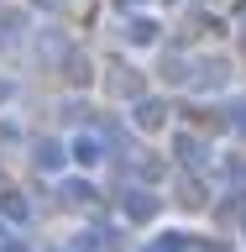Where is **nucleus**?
I'll use <instances>...</instances> for the list:
<instances>
[{"mask_svg":"<svg viewBox=\"0 0 246 252\" xmlns=\"http://www.w3.org/2000/svg\"><path fill=\"white\" fill-rule=\"evenodd\" d=\"M37 168H63V147L58 142H42V147H37Z\"/></svg>","mask_w":246,"mask_h":252,"instance_id":"nucleus-1","label":"nucleus"},{"mask_svg":"<svg viewBox=\"0 0 246 252\" xmlns=\"http://www.w3.org/2000/svg\"><path fill=\"white\" fill-rule=\"evenodd\" d=\"M74 158L84 163V168H89V163H100V142H94V137H79V142H74Z\"/></svg>","mask_w":246,"mask_h":252,"instance_id":"nucleus-2","label":"nucleus"},{"mask_svg":"<svg viewBox=\"0 0 246 252\" xmlns=\"http://www.w3.org/2000/svg\"><path fill=\"white\" fill-rule=\"evenodd\" d=\"M0 210L11 220H27V205H21V194H0Z\"/></svg>","mask_w":246,"mask_h":252,"instance_id":"nucleus-3","label":"nucleus"},{"mask_svg":"<svg viewBox=\"0 0 246 252\" xmlns=\"http://www.w3.org/2000/svg\"><path fill=\"white\" fill-rule=\"evenodd\" d=\"M131 42H152V21H131Z\"/></svg>","mask_w":246,"mask_h":252,"instance_id":"nucleus-4","label":"nucleus"},{"mask_svg":"<svg viewBox=\"0 0 246 252\" xmlns=\"http://www.w3.org/2000/svg\"><path fill=\"white\" fill-rule=\"evenodd\" d=\"M137 121H141V126H157L163 116H157V105H137Z\"/></svg>","mask_w":246,"mask_h":252,"instance_id":"nucleus-5","label":"nucleus"},{"mask_svg":"<svg viewBox=\"0 0 246 252\" xmlns=\"http://www.w3.org/2000/svg\"><path fill=\"white\" fill-rule=\"evenodd\" d=\"M0 100H11V79H0Z\"/></svg>","mask_w":246,"mask_h":252,"instance_id":"nucleus-6","label":"nucleus"},{"mask_svg":"<svg viewBox=\"0 0 246 252\" xmlns=\"http://www.w3.org/2000/svg\"><path fill=\"white\" fill-rule=\"evenodd\" d=\"M115 5H137V0H115Z\"/></svg>","mask_w":246,"mask_h":252,"instance_id":"nucleus-7","label":"nucleus"}]
</instances>
